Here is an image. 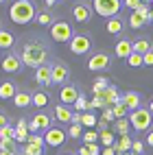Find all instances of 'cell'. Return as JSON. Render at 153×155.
Returning <instances> with one entry per match:
<instances>
[{
  "instance_id": "6da1fadb",
  "label": "cell",
  "mask_w": 153,
  "mask_h": 155,
  "mask_svg": "<svg viewBox=\"0 0 153 155\" xmlns=\"http://www.w3.org/2000/svg\"><path fill=\"white\" fill-rule=\"evenodd\" d=\"M20 57H22V64L28 66V68H42L48 64V50L39 44V42H26L22 46V53H20Z\"/></svg>"
},
{
  "instance_id": "7a4b0ae2",
  "label": "cell",
  "mask_w": 153,
  "mask_h": 155,
  "mask_svg": "<svg viewBox=\"0 0 153 155\" xmlns=\"http://www.w3.org/2000/svg\"><path fill=\"white\" fill-rule=\"evenodd\" d=\"M9 18H11L13 24H28V22H35L37 18V9L31 0H15V2L9 7Z\"/></svg>"
},
{
  "instance_id": "3957f363",
  "label": "cell",
  "mask_w": 153,
  "mask_h": 155,
  "mask_svg": "<svg viewBox=\"0 0 153 155\" xmlns=\"http://www.w3.org/2000/svg\"><path fill=\"white\" fill-rule=\"evenodd\" d=\"M90 5H92V11L94 13H98L101 18H107V20L116 18L120 13V9L125 7L120 0H94V2H90Z\"/></svg>"
},
{
  "instance_id": "277c9868",
  "label": "cell",
  "mask_w": 153,
  "mask_h": 155,
  "mask_svg": "<svg viewBox=\"0 0 153 155\" xmlns=\"http://www.w3.org/2000/svg\"><path fill=\"white\" fill-rule=\"evenodd\" d=\"M129 122H131V127H134L136 131H149L151 129V122H153V114H151L149 107L147 109L140 107V109L129 114Z\"/></svg>"
},
{
  "instance_id": "5b68a950",
  "label": "cell",
  "mask_w": 153,
  "mask_h": 155,
  "mask_svg": "<svg viewBox=\"0 0 153 155\" xmlns=\"http://www.w3.org/2000/svg\"><path fill=\"white\" fill-rule=\"evenodd\" d=\"M77 33L72 31V24L70 22H55L50 26V39H55V42H72V37Z\"/></svg>"
},
{
  "instance_id": "8992f818",
  "label": "cell",
  "mask_w": 153,
  "mask_h": 155,
  "mask_svg": "<svg viewBox=\"0 0 153 155\" xmlns=\"http://www.w3.org/2000/svg\"><path fill=\"white\" fill-rule=\"evenodd\" d=\"M68 48H70V53H72V55L83 57V55H88L92 50V37L88 33H77L72 37V42L68 44Z\"/></svg>"
},
{
  "instance_id": "52a82bcc",
  "label": "cell",
  "mask_w": 153,
  "mask_h": 155,
  "mask_svg": "<svg viewBox=\"0 0 153 155\" xmlns=\"http://www.w3.org/2000/svg\"><path fill=\"white\" fill-rule=\"evenodd\" d=\"M50 127H53V116H48V114L44 111H37L33 120H31V125H28V131H31V136H37L39 131H48Z\"/></svg>"
},
{
  "instance_id": "ba28073f",
  "label": "cell",
  "mask_w": 153,
  "mask_h": 155,
  "mask_svg": "<svg viewBox=\"0 0 153 155\" xmlns=\"http://www.w3.org/2000/svg\"><path fill=\"white\" fill-rule=\"evenodd\" d=\"M111 66V57L107 53H94L92 57H88V70L90 72H105Z\"/></svg>"
},
{
  "instance_id": "9c48e42d",
  "label": "cell",
  "mask_w": 153,
  "mask_h": 155,
  "mask_svg": "<svg viewBox=\"0 0 153 155\" xmlns=\"http://www.w3.org/2000/svg\"><path fill=\"white\" fill-rule=\"evenodd\" d=\"M149 22H153V11L147 5L142 9H138V11H131V15H129V26L131 28H142Z\"/></svg>"
},
{
  "instance_id": "30bf717a",
  "label": "cell",
  "mask_w": 153,
  "mask_h": 155,
  "mask_svg": "<svg viewBox=\"0 0 153 155\" xmlns=\"http://www.w3.org/2000/svg\"><path fill=\"white\" fill-rule=\"evenodd\" d=\"M79 96H81V92L75 83H68V85H64L59 90V101H61V105H66V107H75Z\"/></svg>"
},
{
  "instance_id": "8fae6325",
  "label": "cell",
  "mask_w": 153,
  "mask_h": 155,
  "mask_svg": "<svg viewBox=\"0 0 153 155\" xmlns=\"http://www.w3.org/2000/svg\"><path fill=\"white\" fill-rule=\"evenodd\" d=\"M53 83L57 85H68V79H70V68L64 64V61H53Z\"/></svg>"
},
{
  "instance_id": "7c38bea8",
  "label": "cell",
  "mask_w": 153,
  "mask_h": 155,
  "mask_svg": "<svg viewBox=\"0 0 153 155\" xmlns=\"http://www.w3.org/2000/svg\"><path fill=\"white\" fill-rule=\"evenodd\" d=\"M44 140H46L48 147L57 149V147H61V144L66 142V131L61 129V127H50V129L44 133Z\"/></svg>"
},
{
  "instance_id": "4fadbf2b",
  "label": "cell",
  "mask_w": 153,
  "mask_h": 155,
  "mask_svg": "<svg viewBox=\"0 0 153 155\" xmlns=\"http://www.w3.org/2000/svg\"><path fill=\"white\" fill-rule=\"evenodd\" d=\"M22 66H24V64H22V57L15 55V53L2 57V72H5V74H15Z\"/></svg>"
},
{
  "instance_id": "5bb4252c",
  "label": "cell",
  "mask_w": 153,
  "mask_h": 155,
  "mask_svg": "<svg viewBox=\"0 0 153 155\" xmlns=\"http://www.w3.org/2000/svg\"><path fill=\"white\" fill-rule=\"evenodd\" d=\"M114 53H116V57L127 61L131 55H134V42H131L129 37H120L116 42V46H114Z\"/></svg>"
},
{
  "instance_id": "9a60e30c",
  "label": "cell",
  "mask_w": 153,
  "mask_h": 155,
  "mask_svg": "<svg viewBox=\"0 0 153 155\" xmlns=\"http://www.w3.org/2000/svg\"><path fill=\"white\" fill-rule=\"evenodd\" d=\"M122 103L127 105L129 111H136V109L142 107V96L136 90H127V92H122Z\"/></svg>"
},
{
  "instance_id": "2e32d148",
  "label": "cell",
  "mask_w": 153,
  "mask_h": 155,
  "mask_svg": "<svg viewBox=\"0 0 153 155\" xmlns=\"http://www.w3.org/2000/svg\"><path fill=\"white\" fill-rule=\"evenodd\" d=\"M98 98L105 103V107H114V105H118V103L122 101V94L118 92V87H116V85H109V87L103 92V94L98 96Z\"/></svg>"
},
{
  "instance_id": "e0dca14e",
  "label": "cell",
  "mask_w": 153,
  "mask_h": 155,
  "mask_svg": "<svg viewBox=\"0 0 153 155\" xmlns=\"http://www.w3.org/2000/svg\"><path fill=\"white\" fill-rule=\"evenodd\" d=\"M35 83L42 85V87H46V85L53 83V66L46 64V66H42V68H37V70H35Z\"/></svg>"
},
{
  "instance_id": "ac0fdd59",
  "label": "cell",
  "mask_w": 153,
  "mask_h": 155,
  "mask_svg": "<svg viewBox=\"0 0 153 155\" xmlns=\"http://www.w3.org/2000/svg\"><path fill=\"white\" fill-rule=\"evenodd\" d=\"M53 118L55 120H59L61 125H72V118H75V109H70V107H66V105H59L55 107V111H53Z\"/></svg>"
},
{
  "instance_id": "d6986e66",
  "label": "cell",
  "mask_w": 153,
  "mask_h": 155,
  "mask_svg": "<svg viewBox=\"0 0 153 155\" xmlns=\"http://www.w3.org/2000/svg\"><path fill=\"white\" fill-rule=\"evenodd\" d=\"M72 18L77 20V22H90V18H92V5H83V2H79L72 7Z\"/></svg>"
},
{
  "instance_id": "ffe728a7",
  "label": "cell",
  "mask_w": 153,
  "mask_h": 155,
  "mask_svg": "<svg viewBox=\"0 0 153 155\" xmlns=\"http://www.w3.org/2000/svg\"><path fill=\"white\" fill-rule=\"evenodd\" d=\"M105 31H107L109 35H120L122 31H125V24H122L120 15H116V18L107 20V22H105Z\"/></svg>"
},
{
  "instance_id": "44dd1931",
  "label": "cell",
  "mask_w": 153,
  "mask_h": 155,
  "mask_svg": "<svg viewBox=\"0 0 153 155\" xmlns=\"http://www.w3.org/2000/svg\"><path fill=\"white\" fill-rule=\"evenodd\" d=\"M18 94V87L13 81H2V85H0V98L2 101H9V98H15Z\"/></svg>"
},
{
  "instance_id": "7402d4cb",
  "label": "cell",
  "mask_w": 153,
  "mask_h": 155,
  "mask_svg": "<svg viewBox=\"0 0 153 155\" xmlns=\"http://www.w3.org/2000/svg\"><path fill=\"white\" fill-rule=\"evenodd\" d=\"M131 147H134V140H131L129 136H120L118 140H116V144H114V149H116V153H131Z\"/></svg>"
},
{
  "instance_id": "603a6c76",
  "label": "cell",
  "mask_w": 153,
  "mask_h": 155,
  "mask_svg": "<svg viewBox=\"0 0 153 155\" xmlns=\"http://www.w3.org/2000/svg\"><path fill=\"white\" fill-rule=\"evenodd\" d=\"M13 44H15V35L11 33V31L2 28V31H0V48L9 50V48H13Z\"/></svg>"
},
{
  "instance_id": "cb8c5ba5",
  "label": "cell",
  "mask_w": 153,
  "mask_h": 155,
  "mask_svg": "<svg viewBox=\"0 0 153 155\" xmlns=\"http://www.w3.org/2000/svg\"><path fill=\"white\" fill-rule=\"evenodd\" d=\"M31 103H33V94H28V92H18V94H15V98H13V105H15L18 109H24V107H28Z\"/></svg>"
},
{
  "instance_id": "d4e9b609",
  "label": "cell",
  "mask_w": 153,
  "mask_h": 155,
  "mask_svg": "<svg viewBox=\"0 0 153 155\" xmlns=\"http://www.w3.org/2000/svg\"><path fill=\"white\" fill-rule=\"evenodd\" d=\"M149 50H153V46H151V42H149L147 37H140V39H136V42H134V53H136V55H142V57H145Z\"/></svg>"
},
{
  "instance_id": "484cf974",
  "label": "cell",
  "mask_w": 153,
  "mask_h": 155,
  "mask_svg": "<svg viewBox=\"0 0 153 155\" xmlns=\"http://www.w3.org/2000/svg\"><path fill=\"white\" fill-rule=\"evenodd\" d=\"M109 85H111V83H109L105 77H96V79H94V83H92V94H94V96H101Z\"/></svg>"
},
{
  "instance_id": "4316f807",
  "label": "cell",
  "mask_w": 153,
  "mask_h": 155,
  "mask_svg": "<svg viewBox=\"0 0 153 155\" xmlns=\"http://www.w3.org/2000/svg\"><path fill=\"white\" fill-rule=\"evenodd\" d=\"M116 144V133L114 131H101V147H105V149H109V147H114Z\"/></svg>"
},
{
  "instance_id": "83f0119b",
  "label": "cell",
  "mask_w": 153,
  "mask_h": 155,
  "mask_svg": "<svg viewBox=\"0 0 153 155\" xmlns=\"http://www.w3.org/2000/svg\"><path fill=\"white\" fill-rule=\"evenodd\" d=\"M48 101H50V96L46 94V92H35V94H33V105H35L37 109L46 107V105H48Z\"/></svg>"
},
{
  "instance_id": "f1b7e54d",
  "label": "cell",
  "mask_w": 153,
  "mask_h": 155,
  "mask_svg": "<svg viewBox=\"0 0 153 155\" xmlns=\"http://www.w3.org/2000/svg\"><path fill=\"white\" fill-rule=\"evenodd\" d=\"M111 109H114V116H116V120H122V118H129V109H127V105H125V103H118V105H114V107H111Z\"/></svg>"
},
{
  "instance_id": "f546056e",
  "label": "cell",
  "mask_w": 153,
  "mask_h": 155,
  "mask_svg": "<svg viewBox=\"0 0 153 155\" xmlns=\"http://www.w3.org/2000/svg\"><path fill=\"white\" fill-rule=\"evenodd\" d=\"M22 153H26V155H44V147L33 144V142H26L22 147Z\"/></svg>"
},
{
  "instance_id": "4dcf8cb0",
  "label": "cell",
  "mask_w": 153,
  "mask_h": 155,
  "mask_svg": "<svg viewBox=\"0 0 153 155\" xmlns=\"http://www.w3.org/2000/svg\"><path fill=\"white\" fill-rule=\"evenodd\" d=\"M35 24H42V26H53L55 24V20H53V15H50L48 11H39L37 13V18H35Z\"/></svg>"
},
{
  "instance_id": "1f68e13d",
  "label": "cell",
  "mask_w": 153,
  "mask_h": 155,
  "mask_svg": "<svg viewBox=\"0 0 153 155\" xmlns=\"http://www.w3.org/2000/svg\"><path fill=\"white\" fill-rule=\"evenodd\" d=\"M98 142H101L98 131H85L83 133V144H98Z\"/></svg>"
},
{
  "instance_id": "d6a6232c",
  "label": "cell",
  "mask_w": 153,
  "mask_h": 155,
  "mask_svg": "<svg viewBox=\"0 0 153 155\" xmlns=\"http://www.w3.org/2000/svg\"><path fill=\"white\" fill-rule=\"evenodd\" d=\"M129 129H131L129 118H122V120H118V122H116V131L120 133V136H129Z\"/></svg>"
},
{
  "instance_id": "836d02e7",
  "label": "cell",
  "mask_w": 153,
  "mask_h": 155,
  "mask_svg": "<svg viewBox=\"0 0 153 155\" xmlns=\"http://www.w3.org/2000/svg\"><path fill=\"white\" fill-rule=\"evenodd\" d=\"M83 127H98V120H96V116L92 111H85L83 114V122H81Z\"/></svg>"
},
{
  "instance_id": "e575fe53",
  "label": "cell",
  "mask_w": 153,
  "mask_h": 155,
  "mask_svg": "<svg viewBox=\"0 0 153 155\" xmlns=\"http://www.w3.org/2000/svg\"><path fill=\"white\" fill-rule=\"evenodd\" d=\"M127 66H129V68H140V66H145V57L134 53V55L127 59Z\"/></svg>"
},
{
  "instance_id": "d590c367",
  "label": "cell",
  "mask_w": 153,
  "mask_h": 155,
  "mask_svg": "<svg viewBox=\"0 0 153 155\" xmlns=\"http://www.w3.org/2000/svg\"><path fill=\"white\" fill-rule=\"evenodd\" d=\"M122 5H125L127 9H131V11H138V9L145 7V2H140V0H125Z\"/></svg>"
},
{
  "instance_id": "8d00e7d4",
  "label": "cell",
  "mask_w": 153,
  "mask_h": 155,
  "mask_svg": "<svg viewBox=\"0 0 153 155\" xmlns=\"http://www.w3.org/2000/svg\"><path fill=\"white\" fill-rule=\"evenodd\" d=\"M68 136H70V138H83L81 125H70V129H68Z\"/></svg>"
},
{
  "instance_id": "74e56055",
  "label": "cell",
  "mask_w": 153,
  "mask_h": 155,
  "mask_svg": "<svg viewBox=\"0 0 153 155\" xmlns=\"http://www.w3.org/2000/svg\"><path fill=\"white\" fill-rule=\"evenodd\" d=\"M101 116H103V122H111V120H116L114 109H111V107H105L103 111H101Z\"/></svg>"
},
{
  "instance_id": "f35d334b",
  "label": "cell",
  "mask_w": 153,
  "mask_h": 155,
  "mask_svg": "<svg viewBox=\"0 0 153 155\" xmlns=\"http://www.w3.org/2000/svg\"><path fill=\"white\" fill-rule=\"evenodd\" d=\"M145 147H147V142H142V140H134V147H131V151H134V153H138V155H142Z\"/></svg>"
},
{
  "instance_id": "ab89813d",
  "label": "cell",
  "mask_w": 153,
  "mask_h": 155,
  "mask_svg": "<svg viewBox=\"0 0 153 155\" xmlns=\"http://www.w3.org/2000/svg\"><path fill=\"white\" fill-rule=\"evenodd\" d=\"M90 109H105V103L101 101L98 96H94V98L90 101Z\"/></svg>"
},
{
  "instance_id": "60d3db41",
  "label": "cell",
  "mask_w": 153,
  "mask_h": 155,
  "mask_svg": "<svg viewBox=\"0 0 153 155\" xmlns=\"http://www.w3.org/2000/svg\"><path fill=\"white\" fill-rule=\"evenodd\" d=\"M77 155H92V151H90V147L81 144V147H79V151H77Z\"/></svg>"
},
{
  "instance_id": "b9f144b4",
  "label": "cell",
  "mask_w": 153,
  "mask_h": 155,
  "mask_svg": "<svg viewBox=\"0 0 153 155\" xmlns=\"http://www.w3.org/2000/svg\"><path fill=\"white\" fill-rule=\"evenodd\" d=\"M145 66H149V68L153 66V50H149V53L145 55Z\"/></svg>"
},
{
  "instance_id": "7bdbcfd3",
  "label": "cell",
  "mask_w": 153,
  "mask_h": 155,
  "mask_svg": "<svg viewBox=\"0 0 153 155\" xmlns=\"http://www.w3.org/2000/svg\"><path fill=\"white\" fill-rule=\"evenodd\" d=\"M0 125H2L0 129H7V127H11V125H9V116H7V114H2V116H0Z\"/></svg>"
},
{
  "instance_id": "ee69618b",
  "label": "cell",
  "mask_w": 153,
  "mask_h": 155,
  "mask_svg": "<svg viewBox=\"0 0 153 155\" xmlns=\"http://www.w3.org/2000/svg\"><path fill=\"white\" fill-rule=\"evenodd\" d=\"M147 144H149V147H153V129H149L147 131V140H145Z\"/></svg>"
},
{
  "instance_id": "f6af8a7d",
  "label": "cell",
  "mask_w": 153,
  "mask_h": 155,
  "mask_svg": "<svg viewBox=\"0 0 153 155\" xmlns=\"http://www.w3.org/2000/svg\"><path fill=\"white\" fill-rule=\"evenodd\" d=\"M103 155H118L114 147H109V149H103Z\"/></svg>"
},
{
  "instance_id": "bcb514c9",
  "label": "cell",
  "mask_w": 153,
  "mask_h": 155,
  "mask_svg": "<svg viewBox=\"0 0 153 155\" xmlns=\"http://www.w3.org/2000/svg\"><path fill=\"white\" fill-rule=\"evenodd\" d=\"M0 155H18V153L11 151V149H2V151H0Z\"/></svg>"
},
{
  "instance_id": "7dc6e473",
  "label": "cell",
  "mask_w": 153,
  "mask_h": 155,
  "mask_svg": "<svg viewBox=\"0 0 153 155\" xmlns=\"http://www.w3.org/2000/svg\"><path fill=\"white\" fill-rule=\"evenodd\" d=\"M44 5H46V11H48V9H53V7H55L57 2H55V0H46V2H44Z\"/></svg>"
},
{
  "instance_id": "c3c4849f",
  "label": "cell",
  "mask_w": 153,
  "mask_h": 155,
  "mask_svg": "<svg viewBox=\"0 0 153 155\" xmlns=\"http://www.w3.org/2000/svg\"><path fill=\"white\" fill-rule=\"evenodd\" d=\"M149 109H151V114H153V96H151V101H149Z\"/></svg>"
},
{
  "instance_id": "681fc988",
  "label": "cell",
  "mask_w": 153,
  "mask_h": 155,
  "mask_svg": "<svg viewBox=\"0 0 153 155\" xmlns=\"http://www.w3.org/2000/svg\"><path fill=\"white\" fill-rule=\"evenodd\" d=\"M61 155H77V153H61Z\"/></svg>"
},
{
  "instance_id": "f907efd6",
  "label": "cell",
  "mask_w": 153,
  "mask_h": 155,
  "mask_svg": "<svg viewBox=\"0 0 153 155\" xmlns=\"http://www.w3.org/2000/svg\"><path fill=\"white\" fill-rule=\"evenodd\" d=\"M127 155H138V153H134V151H131V153H127Z\"/></svg>"
},
{
  "instance_id": "816d5d0a",
  "label": "cell",
  "mask_w": 153,
  "mask_h": 155,
  "mask_svg": "<svg viewBox=\"0 0 153 155\" xmlns=\"http://www.w3.org/2000/svg\"><path fill=\"white\" fill-rule=\"evenodd\" d=\"M18 155H26V153H22V151H20V153H18Z\"/></svg>"
},
{
  "instance_id": "f5cc1de1",
  "label": "cell",
  "mask_w": 153,
  "mask_h": 155,
  "mask_svg": "<svg viewBox=\"0 0 153 155\" xmlns=\"http://www.w3.org/2000/svg\"><path fill=\"white\" fill-rule=\"evenodd\" d=\"M151 11H153V2H151Z\"/></svg>"
},
{
  "instance_id": "db71d44e",
  "label": "cell",
  "mask_w": 153,
  "mask_h": 155,
  "mask_svg": "<svg viewBox=\"0 0 153 155\" xmlns=\"http://www.w3.org/2000/svg\"><path fill=\"white\" fill-rule=\"evenodd\" d=\"M151 24H153V22H151Z\"/></svg>"
}]
</instances>
